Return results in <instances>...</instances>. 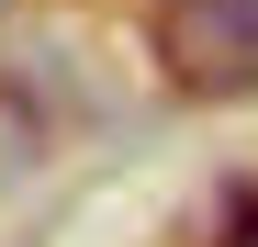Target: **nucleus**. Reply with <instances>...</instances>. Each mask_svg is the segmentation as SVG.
I'll return each mask as SVG.
<instances>
[{"mask_svg": "<svg viewBox=\"0 0 258 247\" xmlns=\"http://www.w3.org/2000/svg\"><path fill=\"white\" fill-rule=\"evenodd\" d=\"M157 79L180 101H247L258 90V0H168L157 12Z\"/></svg>", "mask_w": 258, "mask_h": 247, "instance_id": "nucleus-1", "label": "nucleus"}]
</instances>
